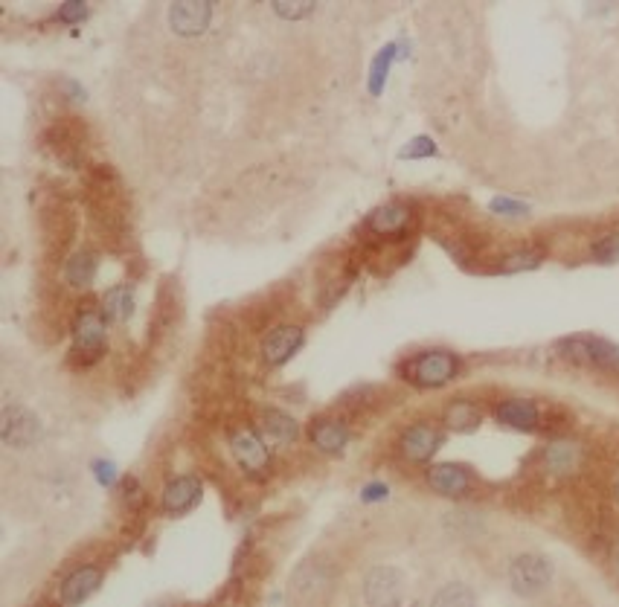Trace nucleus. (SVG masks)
Here are the masks:
<instances>
[{
	"label": "nucleus",
	"mask_w": 619,
	"mask_h": 607,
	"mask_svg": "<svg viewBox=\"0 0 619 607\" xmlns=\"http://www.w3.org/2000/svg\"><path fill=\"white\" fill-rule=\"evenodd\" d=\"M442 442V433L434 425H410L399 439V448H402L404 459L410 462H428L436 454Z\"/></svg>",
	"instance_id": "f8f14e48"
},
{
	"label": "nucleus",
	"mask_w": 619,
	"mask_h": 607,
	"mask_svg": "<svg viewBox=\"0 0 619 607\" xmlns=\"http://www.w3.org/2000/svg\"><path fill=\"white\" fill-rule=\"evenodd\" d=\"M480 422H483V413H480V407H477L474 401H468V398H457V401H451V404L445 407V425L451 427V430L465 433V430H474Z\"/></svg>",
	"instance_id": "aec40b11"
},
{
	"label": "nucleus",
	"mask_w": 619,
	"mask_h": 607,
	"mask_svg": "<svg viewBox=\"0 0 619 607\" xmlns=\"http://www.w3.org/2000/svg\"><path fill=\"white\" fill-rule=\"evenodd\" d=\"M593 256L599 262H619V233H608L593 244Z\"/></svg>",
	"instance_id": "bb28decb"
},
{
	"label": "nucleus",
	"mask_w": 619,
	"mask_h": 607,
	"mask_svg": "<svg viewBox=\"0 0 619 607\" xmlns=\"http://www.w3.org/2000/svg\"><path fill=\"white\" fill-rule=\"evenodd\" d=\"M582 445L573 442V439H556L544 448L541 454V465L556 474V477H564V474H573L579 465H582Z\"/></svg>",
	"instance_id": "4468645a"
},
{
	"label": "nucleus",
	"mask_w": 619,
	"mask_h": 607,
	"mask_svg": "<svg viewBox=\"0 0 619 607\" xmlns=\"http://www.w3.org/2000/svg\"><path fill=\"white\" fill-rule=\"evenodd\" d=\"M309 442L323 454H341L349 442V427L338 419H314L309 427Z\"/></svg>",
	"instance_id": "dca6fc26"
},
{
	"label": "nucleus",
	"mask_w": 619,
	"mask_h": 607,
	"mask_svg": "<svg viewBox=\"0 0 619 607\" xmlns=\"http://www.w3.org/2000/svg\"><path fill=\"white\" fill-rule=\"evenodd\" d=\"M262 430L274 445H291L300 436V425L282 410H265L262 413Z\"/></svg>",
	"instance_id": "f3484780"
},
{
	"label": "nucleus",
	"mask_w": 619,
	"mask_h": 607,
	"mask_svg": "<svg viewBox=\"0 0 619 607\" xmlns=\"http://www.w3.org/2000/svg\"><path fill=\"white\" fill-rule=\"evenodd\" d=\"M303 343H306V332L300 326H279L262 340V358L271 366L285 364L297 355Z\"/></svg>",
	"instance_id": "9d476101"
},
{
	"label": "nucleus",
	"mask_w": 619,
	"mask_h": 607,
	"mask_svg": "<svg viewBox=\"0 0 619 607\" xmlns=\"http://www.w3.org/2000/svg\"><path fill=\"white\" fill-rule=\"evenodd\" d=\"M402 590V576L393 567H375L364 581V599L370 607H396Z\"/></svg>",
	"instance_id": "0eeeda50"
},
{
	"label": "nucleus",
	"mask_w": 619,
	"mask_h": 607,
	"mask_svg": "<svg viewBox=\"0 0 619 607\" xmlns=\"http://www.w3.org/2000/svg\"><path fill=\"white\" fill-rule=\"evenodd\" d=\"M495 213L500 215H524L529 210L527 204H521V201H512V198H495L492 204H489Z\"/></svg>",
	"instance_id": "c756f323"
},
{
	"label": "nucleus",
	"mask_w": 619,
	"mask_h": 607,
	"mask_svg": "<svg viewBox=\"0 0 619 607\" xmlns=\"http://www.w3.org/2000/svg\"><path fill=\"white\" fill-rule=\"evenodd\" d=\"M88 6L82 3V0H70V3H62V9L56 12V18L62 21V24H67V27H73V24H82V21H88Z\"/></svg>",
	"instance_id": "a878e982"
},
{
	"label": "nucleus",
	"mask_w": 619,
	"mask_h": 607,
	"mask_svg": "<svg viewBox=\"0 0 619 607\" xmlns=\"http://www.w3.org/2000/svg\"><path fill=\"white\" fill-rule=\"evenodd\" d=\"M102 581V570L99 567H79L76 573L62 581V602L64 607H79L82 602H88L96 587Z\"/></svg>",
	"instance_id": "2eb2a0df"
},
{
	"label": "nucleus",
	"mask_w": 619,
	"mask_h": 607,
	"mask_svg": "<svg viewBox=\"0 0 619 607\" xmlns=\"http://www.w3.org/2000/svg\"><path fill=\"white\" fill-rule=\"evenodd\" d=\"M326 587H329L326 573H320V570H314V567H306V570L300 573V578H297V584H294V593H297V596H311L314 590L320 593V590H326Z\"/></svg>",
	"instance_id": "393cba45"
},
{
	"label": "nucleus",
	"mask_w": 619,
	"mask_h": 607,
	"mask_svg": "<svg viewBox=\"0 0 619 607\" xmlns=\"http://www.w3.org/2000/svg\"><path fill=\"white\" fill-rule=\"evenodd\" d=\"M617 497H619V480H617Z\"/></svg>",
	"instance_id": "473e14b6"
},
{
	"label": "nucleus",
	"mask_w": 619,
	"mask_h": 607,
	"mask_svg": "<svg viewBox=\"0 0 619 607\" xmlns=\"http://www.w3.org/2000/svg\"><path fill=\"white\" fill-rule=\"evenodd\" d=\"M102 314L111 320V323H125L131 314H134V294L128 285H117L111 288L105 297H102Z\"/></svg>",
	"instance_id": "412c9836"
},
{
	"label": "nucleus",
	"mask_w": 619,
	"mask_h": 607,
	"mask_svg": "<svg viewBox=\"0 0 619 607\" xmlns=\"http://www.w3.org/2000/svg\"><path fill=\"white\" fill-rule=\"evenodd\" d=\"M96 271H99V256H96L93 250H79V253H73V256L67 259L64 279H67L70 285H76V288H85V285L93 282Z\"/></svg>",
	"instance_id": "6ab92c4d"
},
{
	"label": "nucleus",
	"mask_w": 619,
	"mask_h": 607,
	"mask_svg": "<svg viewBox=\"0 0 619 607\" xmlns=\"http://www.w3.org/2000/svg\"><path fill=\"white\" fill-rule=\"evenodd\" d=\"M538 265H541V253H535V250H515V253H509L503 259L500 271L503 274H518V271H532Z\"/></svg>",
	"instance_id": "b1692460"
},
{
	"label": "nucleus",
	"mask_w": 619,
	"mask_h": 607,
	"mask_svg": "<svg viewBox=\"0 0 619 607\" xmlns=\"http://www.w3.org/2000/svg\"><path fill=\"white\" fill-rule=\"evenodd\" d=\"M407 53H404V44H387L375 59H372V67H370V93L372 96H381V91H384V82H387V70H390V64L396 59H404Z\"/></svg>",
	"instance_id": "4be33fe9"
},
{
	"label": "nucleus",
	"mask_w": 619,
	"mask_h": 607,
	"mask_svg": "<svg viewBox=\"0 0 619 607\" xmlns=\"http://www.w3.org/2000/svg\"><path fill=\"white\" fill-rule=\"evenodd\" d=\"M436 146L431 137H416L410 140V146L402 149V160H416V157H434Z\"/></svg>",
	"instance_id": "c85d7f7f"
},
{
	"label": "nucleus",
	"mask_w": 619,
	"mask_h": 607,
	"mask_svg": "<svg viewBox=\"0 0 619 607\" xmlns=\"http://www.w3.org/2000/svg\"><path fill=\"white\" fill-rule=\"evenodd\" d=\"M407 224H410V207L404 204H384L370 215L372 233H381V236L402 233Z\"/></svg>",
	"instance_id": "a211bd4d"
},
{
	"label": "nucleus",
	"mask_w": 619,
	"mask_h": 607,
	"mask_svg": "<svg viewBox=\"0 0 619 607\" xmlns=\"http://www.w3.org/2000/svg\"><path fill=\"white\" fill-rule=\"evenodd\" d=\"M93 474H96V480H99L102 486H111V480L117 477V468H114L108 459H96V462H93Z\"/></svg>",
	"instance_id": "7c9ffc66"
},
{
	"label": "nucleus",
	"mask_w": 619,
	"mask_h": 607,
	"mask_svg": "<svg viewBox=\"0 0 619 607\" xmlns=\"http://www.w3.org/2000/svg\"><path fill=\"white\" fill-rule=\"evenodd\" d=\"M105 352V317L96 308H82L73 323V358L91 364Z\"/></svg>",
	"instance_id": "20e7f679"
},
{
	"label": "nucleus",
	"mask_w": 619,
	"mask_h": 607,
	"mask_svg": "<svg viewBox=\"0 0 619 607\" xmlns=\"http://www.w3.org/2000/svg\"><path fill=\"white\" fill-rule=\"evenodd\" d=\"M201 491H204V486H201V480L195 474H181V477L166 483L163 497H160V509L172 517L184 515L201 500Z\"/></svg>",
	"instance_id": "6e6552de"
},
{
	"label": "nucleus",
	"mask_w": 619,
	"mask_h": 607,
	"mask_svg": "<svg viewBox=\"0 0 619 607\" xmlns=\"http://www.w3.org/2000/svg\"><path fill=\"white\" fill-rule=\"evenodd\" d=\"M230 448H233V459L239 462V468L250 477H262L271 468V451L262 442V436L253 430H236Z\"/></svg>",
	"instance_id": "423d86ee"
},
{
	"label": "nucleus",
	"mask_w": 619,
	"mask_h": 607,
	"mask_svg": "<svg viewBox=\"0 0 619 607\" xmlns=\"http://www.w3.org/2000/svg\"><path fill=\"white\" fill-rule=\"evenodd\" d=\"M44 436V427L38 422V416L27 410L24 404H6L0 413V439L6 448L12 451H27L32 445H38Z\"/></svg>",
	"instance_id": "7ed1b4c3"
},
{
	"label": "nucleus",
	"mask_w": 619,
	"mask_h": 607,
	"mask_svg": "<svg viewBox=\"0 0 619 607\" xmlns=\"http://www.w3.org/2000/svg\"><path fill=\"white\" fill-rule=\"evenodd\" d=\"M274 12L285 21H300L314 12V3H274Z\"/></svg>",
	"instance_id": "cd10ccee"
},
{
	"label": "nucleus",
	"mask_w": 619,
	"mask_h": 607,
	"mask_svg": "<svg viewBox=\"0 0 619 607\" xmlns=\"http://www.w3.org/2000/svg\"><path fill=\"white\" fill-rule=\"evenodd\" d=\"M428 486L434 488L436 494L442 497H465L471 486H474V477L465 465L457 462H439L428 468Z\"/></svg>",
	"instance_id": "1a4fd4ad"
},
{
	"label": "nucleus",
	"mask_w": 619,
	"mask_h": 607,
	"mask_svg": "<svg viewBox=\"0 0 619 607\" xmlns=\"http://www.w3.org/2000/svg\"><path fill=\"white\" fill-rule=\"evenodd\" d=\"M495 419L512 430H535L541 425V410L527 398H503L495 407Z\"/></svg>",
	"instance_id": "ddd939ff"
},
{
	"label": "nucleus",
	"mask_w": 619,
	"mask_h": 607,
	"mask_svg": "<svg viewBox=\"0 0 619 607\" xmlns=\"http://www.w3.org/2000/svg\"><path fill=\"white\" fill-rule=\"evenodd\" d=\"M550 578H553V564L544 555L527 552L509 564V584L518 596H538L541 590H547Z\"/></svg>",
	"instance_id": "39448f33"
},
{
	"label": "nucleus",
	"mask_w": 619,
	"mask_h": 607,
	"mask_svg": "<svg viewBox=\"0 0 619 607\" xmlns=\"http://www.w3.org/2000/svg\"><path fill=\"white\" fill-rule=\"evenodd\" d=\"M558 349L573 364L593 366V369H605V372H619V346L611 343V340H605V337L573 334V337H564L558 343Z\"/></svg>",
	"instance_id": "f03ea898"
},
{
	"label": "nucleus",
	"mask_w": 619,
	"mask_h": 607,
	"mask_svg": "<svg viewBox=\"0 0 619 607\" xmlns=\"http://www.w3.org/2000/svg\"><path fill=\"white\" fill-rule=\"evenodd\" d=\"M390 497V488L384 486V483H372V486L364 488V500L367 503H378V500H387Z\"/></svg>",
	"instance_id": "2f4dec72"
},
{
	"label": "nucleus",
	"mask_w": 619,
	"mask_h": 607,
	"mask_svg": "<svg viewBox=\"0 0 619 607\" xmlns=\"http://www.w3.org/2000/svg\"><path fill=\"white\" fill-rule=\"evenodd\" d=\"M213 21V6L204 0H192V3H175L169 9V24L178 35H201Z\"/></svg>",
	"instance_id": "9b49d317"
},
{
	"label": "nucleus",
	"mask_w": 619,
	"mask_h": 607,
	"mask_svg": "<svg viewBox=\"0 0 619 607\" xmlns=\"http://www.w3.org/2000/svg\"><path fill=\"white\" fill-rule=\"evenodd\" d=\"M431 607H477V599H474L471 587H465L460 581H451L436 593Z\"/></svg>",
	"instance_id": "5701e85b"
},
{
	"label": "nucleus",
	"mask_w": 619,
	"mask_h": 607,
	"mask_svg": "<svg viewBox=\"0 0 619 607\" xmlns=\"http://www.w3.org/2000/svg\"><path fill=\"white\" fill-rule=\"evenodd\" d=\"M404 378L413 381L416 387L434 390V387H445L448 381L457 378L460 372V358L448 349H428L413 355L407 364L402 366Z\"/></svg>",
	"instance_id": "f257e3e1"
}]
</instances>
